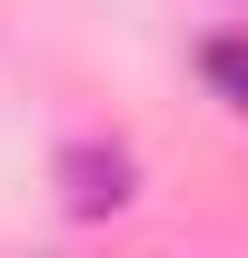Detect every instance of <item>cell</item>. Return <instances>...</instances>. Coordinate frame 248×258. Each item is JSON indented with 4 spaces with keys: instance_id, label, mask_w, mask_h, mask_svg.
Segmentation results:
<instances>
[{
    "instance_id": "6da1fadb",
    "label": "cell",
    "mask_w": 248,
    "mask_h": 258,
    "mask_svg": "<svg viewBox=\"0 0 248 258\" xmlns=\"http://www.w3.org/2000/svg\"><path fill=\"white\" fill-rule=\"evenodd\" d=\"M129 199H139L129 149H99V139H70L60 149V209L70 219H109V209H129Z\"/></svg>"
},
{
    "instance_id": "7a4b0ae2",
    "label": "cell",
    "mask_w": 248,
    "mask_h": 258,
    "mask_svg": "<svg viewBox=\"0 0 248 258\" xmlns=\"http://www.w3.org/2000/svg\"><path fill=\"white\" fill-rule=\"evenodd\" d=\"M199 70H209V90L248 119V40H238V30H228V40H209V50H199Z\"/></svg>"
}]
</instances>
